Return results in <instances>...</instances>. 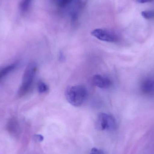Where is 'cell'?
Returning <instances> with one entry per match:
<instances>
[{
  "instance_id": "6da1fadb",
  "label": "cell",
  "mask_w": 154,
  "mask_h": 154,
  "mask_svg": "<svg viewBox=\"0 0 154 154\" xmlns=\"http://www.w3.org/2000/svg\"><path fill=\"white\" fill-rule=\"evenodd\" d=\"M87 95V90L82 85L69 86L65 91L67 100L75 107L82 106L85 101Z\"/></svg>"
},
{
  "instance_id": "7a4b0ae2",
  "label": "cell",
  "mask_w": 154,
  "mask_h": 154,
  "mask_svg": "<svg viewBox=\"0 0 154 154\" xmlns=\"http://www.w3.org/2000/svg\"><path fill=\"white\" fill-rule=\"evenodd\" d=\"M37 69V64L35 62H31L27 66L23 77L22 85L18 91L19 97H22L26 95L30 89Z\"/></svg>"
},
{
  "instance_id": "3957f363",
  "label": "cell",
  "mask_w": 154,
  "mask_h": 154,
  "mask_svg": "<svg viewBox=\"0 0 154 154\" xmlns=\"http://www.w3.org/2000/svg\"><path fill=\"white\" fill-rule=\"evenodd\" d=\"M96 128L99 130L113 131L116 128L117 123L113 116L106 113H100L95 123Z\"/></svg>"
},
{
  "instance_id": "277c9868",
  "label": "cell",
  "mask_w": 154,
  "mask_h": 154,
  "mask_svg": "<svg viewBox=\"0 0 154 154\" xmlns=\"http://www.w3.org/2000/svg\"><path fill=\"white\" fill-rule=\"evenodd\" d=\"M91 34L98 39L106 42H116L119 40L116 33L106 29H95L91 32Z\"/></svg>"
},
{
  "instance_id": "5b68a950",
  "label": "cell",
  "mask_w": 154,
  "mask_h": 154,
  "mask_svg": "<svg viewBox=\"0 0 154 154\" xmlns=\"http://www.w3.org/2000/svg\"><path fill=\"white\" fill-rule=\"evenodd\" d=\"M92 82L95 86L102 89L108 88L112 84L109 78L99 75H95L93 77Z\"/></svg>"
},
{
  "instance_id": "8992f818",
  "label": "cell",
  "mask_w": 154,
  "mask_h": 154,
  "mask_svg": "<svg viewBox=\"0 0 154 154\" xmlns=\"http://www.w3.org/2000/svg\"><path fill=\"white\" fill-rule=\"evenodd\" d=\"M142 92L147 95H154V79L148 78L143 81L141 84Z\"/></svg>"
},
{
  "instance_id": "52a82bcc",
  "label": "cell",
  "mask_w": 154,
  "mask_h": 154,
  "mask_svg": "<svg viewBox=\"0 0 154 154\" xmlns=\"http://www.w3.org/2000/svg\"><path fill=\"white\" fill-rule=\"evenodd\" d=\"M8 130L12 134H18L20 130L19 123L15 119H10L8 124Z\"/></svg>"
},
{
  "instance_id": "ba28073f",
  "label": "cell",
  "mask_w": 154,
  "mask_h": 154,
  "mask_svg": "<svg viewBox=\"0 0 154 154\" xmlns=\"http://www.w3.org/2000/svg\"><path fill=\"white\" fill-rule=\"evenodd\" d=\"M16 65L15 64H12L11 65L8 66L0 70V80L3 78H4L6 75H8L10 72L12 71L16 67Z\"/></svg>"
},
{
  "instance_id": "9c48e42d",
  "label": "cell",
  "mask_w": 154,
  "mask_h": 154,
  "mask_svg": "<svg viewBox=\"0 0 154 154\" xmlns=\"http://www.w3.org/2000/svg\"><path fill=\"white\" fill-rule=\"evenodd\" d=\"M32 0H22L20 3V9L23 13L28 11Z\"/></svg>"
},
{
  "instance_id": "30bf717a",
  "label": "cell",
  "mask_w": 154,
  "mask_h": 154,
  "mask_svg": "<svg viewBox=\"0 0 154 154\" xmlns=\"http://www.w3.org/2000/svg\"><path fill=\"white\" fill-rule=\"evenodd\" d=\"M142 15L146 20H152L154 19V10L144 11H142Z\"/></svg>"
},
{
  "instance_id": "8fae6325",
  "label": "cell",
  "mask_w": 154,
  "mask_h": 154,
  "mask_svg": "<svg viewBox=\"0 0 154 154\" xmlns=\"http://www.w3.org/2000/svg\"><path fill=\"white\" fill-rule=\"evenodd\" d=\"M49 90V87L47 84L43 82H39L38 85V91L41 93H44L48 91Z\"/></svg>"
},
{
  "instance_id": "7c38bea8",
  "label": "cell",
  "mask_w": 154,
  "mask_h": 154,
  "mask_svg": "<svg viewBox=\"0 0 154 154\" xmlns=\"http://www.w3.org/2000/svg\"><path fill=\"white\" fill-rule=\"evenodd\" d=\"M74 1L75 0H60L57 5L60 7H65Z\"/></svg>"
},
{
  "instance_id": "4fadbf2b",
  "label": "cell",
  "mask_w": 154,
  "mask_h": 154,
  "mask_svg": "<svg viewBox=\"0 0 154 154\" xmlns=\"http://www.w3.org/2000/svg\"><path fill=\"white\" fill-rule=\"evenodd\" d=\"M34 139L37 142H42L44 139V137L41 135H35L34 137Z\"/></svg>"
},
{
  "instance_id": "5bb4252c",
  "label": "cell",
  "mask_w": 154,
  "mask_h": 154,
  "mask_svg": "<svg viewBox=\"0 0 154 154\" xmlns=\"http://www.w3.org/2000/svg\"><path fill=\"white\" fill-rule=\"evenodd\" d=\"M135 1L139 3L143 4L152 2L154 0H135Z\"/></svg>"
},
{
  "instance_id": "9a60e30c",
  "label": "cell",
  "mask_w": 154,
  "mask_h": 154,
  "mask_svg": "<svg viewBox=\"0 0 154 154\" xmlns=\"http://www.w3.org/2000/svg\"><path fill=\"white\" fill-rule=\"evenodd\" d=\"M98 150L96 148H93L91 149V151L90 154H97Z\"/></svg>"
},
{
  "instance_id": "2e32d148",
  "label": "cell",
  "mask_w": 154,
  "mask_h": 154,
  "mask_svg": "<svg viewBox=\"0 0 154 154\" xmlns=\"http://www.w3.org/2000/svg\"><path fill=\"white\" fill-rule=\"evenodd\" d=\"M97 154H106L102 150H98Z\"/></svg>"
},
{
  "instance_id": "e0dca14e",
  "label": "cell",
  "mask_w": 154,
  "mask_h": 154,
  "mask_svg": "<svg viewBox=\"0 0 154 154\" xmlns=\"http://www.w3.org/2000/svg\"><path fill=\"white\" fill-rule=\"evenodd\" d=\"M54 2H56V3H57V4L59 2H60V0H54Z\"/></svg>"
}]
</instances>
